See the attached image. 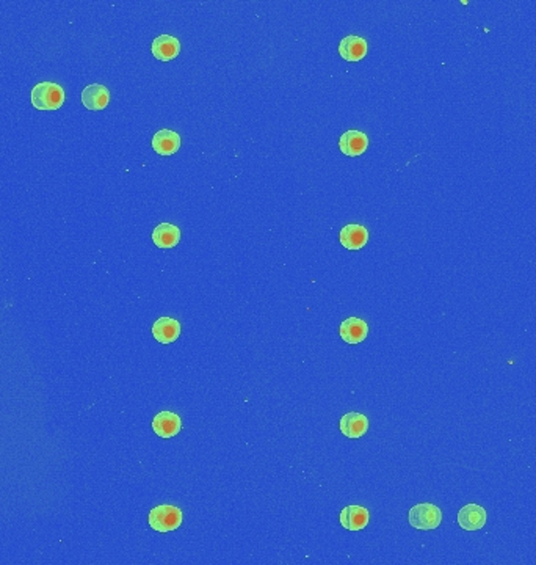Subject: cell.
Instances as JSON below:
<instances>
[{
	"mask_svg": "<svg viewBox=\"0 0 536 565\" xmlns=\"http://www.w3.org/2000/svg\"><path fill=\"white\" fill-rule=\"evenodd\" d=\"M82 102L88 110H102L108 106L110 92L107 87L101 84H93L83 88Z\"/></svg>",
	"mask_w": 536,
	"mask_h": 565,
	"instance_id": "obj_9",
	"label": "cell"
},
{
	"mask_svg": "<svg viewBox=\"0 0 536 565\" xmlns=\"http://www.w3.org/2000/svg\"><path fill=\"white\" fill-rule=\"evenodd\" d=\"M30 99L38 110H57L65 102V89L55 82H39L32 88Z\"/></svg>",
	"mask_w": 536,
	"mask_h": 565,
	"instance_id": "obj_1",
	"label": "cell"
},
{
	"mask_svg": "<svg viewBox=\"0 0 536 565\" xmlns=\"http://www.w3.org/2000/svg\"><path fill=\"white\" fill-rule=\"evenodd\" d=\"M488 520V514L478 504H468L458 512V525L464 530H480Z\"/></svg>",
	"mask_w": 536,
	"mask_h": 565,
	"instance_id": "obj_5",
	"label": "cell"
},
{
	"mask_svg": "<svg viewBox=\"0 0 536 565\" xmlns=\"http://www.w3.org/2000/svg\"><path fill=\"white\" fill-rule=\"evenodd\" d=\"M152 148L160 156H173L180 148V135L174 130L162 129L152 137Z\"/></svg>",
	"mask_w": 536,
	"mask_h": 565,
	"instance_id": "obj_7",
	"label": "cell"
},
{
	"mask_svg": "<svg viewBox=\"0 0 536 565\" xmlns=\"http://www.w3.org/2000/svg\"><path fill=\"white\" fill-rule=\"evenodd\" d=\"M370 520L367 509L363 506H348L340 512V525L348 530H363Z\"/></svg>",
	"mask_w": 536,
	"mask_h": 565,
	"instance_id": "obj_12",
	"label": "cell"
},
{
	"mask_svg": "<svg viewBox=\"0 0 536 565\" xmlns=\"http://www.w3.org/2000/svg\"><path fill=\"white\" fill-rule=\"evenodd\" d=\"M408 519L409 525L413 528L420 530H431L441 525L442 512L440 507L431 504V502H422V504H417L411 509Z\"/></svg>",
	"mask_w": 536,
	"mask_h": 565,
	"instance_id": "obj_3",
	"label": "cell"
},
{
	"mask_svg": "<svg viewBox=\"0 0 536 565\" xmlns=\"http://www.w3.org/2000/svg\"><path fill=\"white\" fill-rule=\"evenodd\" d=\"M368 147V137L361 130H347L339 140V148L348 157H358L366 153Z\"/></svg>",
	"mask_w": 536,
	"mask_h": 565,
	"instance_id": "obj_4",
	"label": "cell"
},
{
	"mask_svg": "<svg viewBox=\"0 0 536 565\" xmlns=\"http://www.w3.org/2000/svg\"><path fill=\"white\" fill-rule=\"evenodd\" d=\"M152 335L160 344H171L180 336V323L173 318H160L152 325Z\"/></svg>",
	"mask_w": 536,
	"mask_h": 565,
	"instance_id": "obj_15",
	"label": "cell"
},
{
	"mask_svg": "<svg viewBox=\"0 0 536 565\" xmlns=\"http://www.w3.org/2000/svg\"><path fill=\"white\" fill-rule=\"evenodd\" d=\"M368 335V325L366 323V321L359 319V318H348L347 321L342 322V325H340V337L347 342V344H361L363 342Z\"/></svg>",
	"mask_w": 536,
	"mask_h": 565,
	"instance_id": "obj_10",
	"label": "cell"
},
{
	"mask_svg": "<svg viewBox=\"0 0 536 565\" xmlns=\"http://www.w3.org/2000/svg\"><path fill=\"white\" fill-rule=\"evenodd\" d=\"M182 512L176 506H157L149 512V525L157 533H171L182 525Z\"/></svg>",
	"mask_w": 536,
	"mask_h": 565,
	"instance_id": "obj_2",
	"label": "cell"
},
{
	"mask_svg": "<svg viewBox=\"0 0 536 565\" xmlns=\"http://www.w3.org/2000/svg\"><path fill=\"white\" fill-rule=\"evenodd\" d=\"M367 41L356 35L345 37L339 44L340 57L347 61H359L366 57L367 54Z\"/></svg>",
	"mask_w": 536,
	"mask_h": 565,
	"instance_id": "obj_13",
	"label": "cell"
},
{
	"mask_svg": "<svg viewBox=\"0 0 536 565\" xmlns=\"http://www.w3.org/2000/svg\"><path fill=\"white\" fill-rule=\"evenodd\" d=\"M152 429L160 438H171L182 429L180 418L173 411H160L152 419Z\"/></svg>",
	"mask_w": 536,
	"mask_h": 565,
	"instance_id": "obj_6",
	"label": "cell"
},
{
	"mask_svg": "<svg viewBox=\"0 0 536 565\" xmlns=\"http://www.w3.org/2000/svg\"><path fill=\"white\" fill-rule=\"evenodd\" d=\"M152 240L158 248H173L179 244L180 230L176 225L171 223H160L152 231Z\"/></svg>",
	"mask_w": 536,
	"mask_h": 565,
	"instance_id": "obj_16",
	"label": "cell"
},
{
	"mask_svg": "<svg viewBox=\"0 0 536 565\" xmlns=\"http://www.w3.org/2000/svg\"><path fill=\"white\" fill-rule=\"evenodd\" d=\"M368 242V231L363 225L351 223L347 225L340 231V244L347 250H361Z\"/></svg>",
	"mask_w": 536,
	"mask_h": 565,
	"instance_id": "obj_11",
	"label": "cell"
},
{
	"mask_svg": "<svg viewBox=\"0 0 536 565\" xmlns=\"http://www.w3.org/2000/svg\"><path fill=\"white\" fill-rule=\"evenodd\" d=\"M368 430V419L363 413L350 411L340 419V432L347 438H361Z\"/></svg>",
	"mask_w": 536,
	"mask_h": 565,
	"instance_id": "obj_8",
	"label": "cell"
},
{
	"mask_svg": "<svg viewBox=\"0 0 536 565\" xmlns=\"http://www.w3.org/2000/svg\"><path fill=\"white\" fill-rule=\"evenodd\" d=\"M180 52V43L171 35H160L152 41V55L160 61H170L176 58Z\"/></svg>",
	"mask_w": 536,
	"mask_h": 565,
	"instance_id": "obj_14",
	"label": "cell"
}]
</instances>
